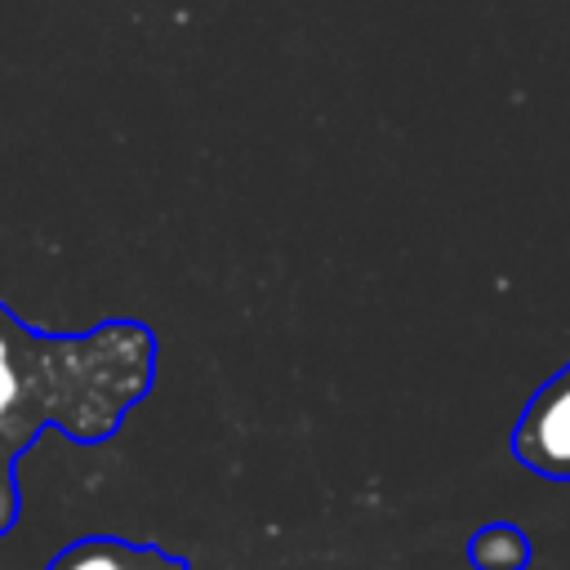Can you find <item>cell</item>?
<instances>
[{
    "instance_id": "6da1fadb",
    "label": "cell",
    "mask_w": 570,
    "mask_h": 570,
    "mask_svg": "<svg viewBox=\"0 0 570 570\" xmlns=\"http://www.w3.org/2000/svg\"><path fill=\"white\" fill-rule=\"evenodd\" d=\"M156 334L142 321H102L89 334H36L0 303V539L22 512L18 454L53 423L80 445L116 436L151 392Z\"/></svg>"
},
{
    "instance_id": "7a4b0ae2",
    "label": "cell",
    "mask_w": 570,
    "mask_h": 570,
    "mask_svg": "<svg viewBox=\"0 0 570 570\" xmlns=\"http://www.w3.org/2000/svg\"><path fill=\"white\" fill-rule=\"evenodd\" d=\"M512 454L534 476L570 481V361L548 374L521 405L512 428Z\"/></svg>"
},
{
    "instance_id": "3957f363",
    "label": "cell",
    "mask_w": 570,
    "mask_h": 570,
    "mask_svg": "<svg viewBox=\"0 0 570 570\" xmlns=\"http://www.w3.org/2000/svg\"><path fill=\"white\" fill-rule=\"evenodd\" d=\"M45 570H187L183 557L156 543H129L116 534H89L67 543Z\"/></svg>"
},
{
    "instance_id": "277c9868",
    "label": "cell",
    "mask_w": 570,
    "mask_h": 570,
    "mask_svg": "<svg viewBox=\"0 0 570 570\" xmlns=\"http://www.w3.org/2000/svg\"><path fill=\"white\" fill-rule=\"evenodd\" d=\"M468 561H472V570H525L530 566V539L512 521H485L468 539Z\"/></svg>"
}]
</instances>
